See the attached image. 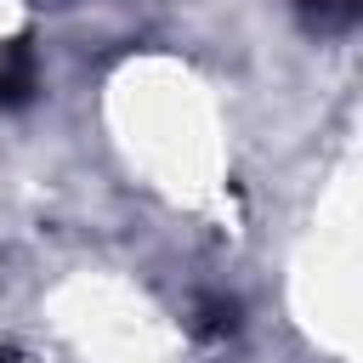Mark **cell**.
I'll return each instance as SVG.
<instances>
[{"mask_svg": "<svg viewBox=\"0 0 363 363\" xmlns=\"http://www.w3.org/2000/svg\"><path fill=\"white\" fill-rule=\"evenodd\" d=\"M34 96V51L28 40H11L0 51V108H17Z\"/></svg>", "mask_w": 363, "mask_h": 363, "instance_id": "cell-1", "label": "cell"}, {"mask_svg": "<svg viewBox=\"0 0 363 363\" xmlns=\"http://www.w3.org/2000/svg\"><path fill=\"white\" fill-rule=\"evenodd\" d=\"M312 28H352L363 17V0H295Z\"/></svg>", "mask_w": 363, "mask_h": 363, "instance_id": "cell-2", "label": "cell"}]
</instances>
